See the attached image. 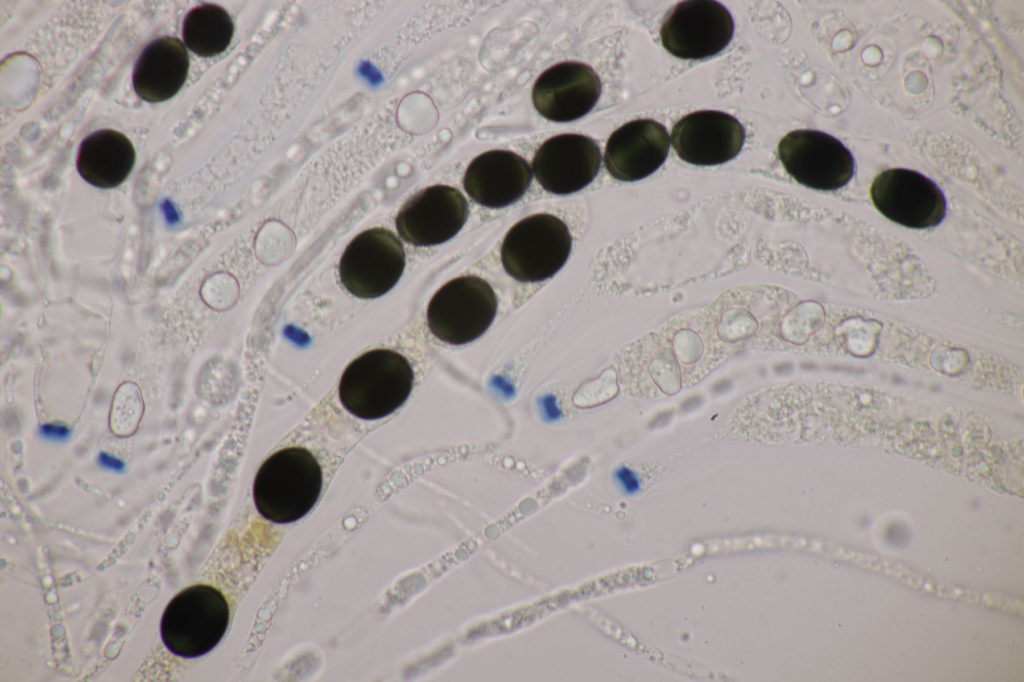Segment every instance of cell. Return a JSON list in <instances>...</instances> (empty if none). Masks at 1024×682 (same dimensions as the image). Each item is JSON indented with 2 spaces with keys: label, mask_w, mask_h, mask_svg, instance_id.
<instances>
[{
  "label": "cell",
  "mask_w": 1024,
  "mask_h": 682,
  "mask_svg": "<svg viewBox=\"0 0 1024 682\" xmlns=\"http://www.w3.org/2000/svg\"><path fill=\"white\" fill-rule=\"evenodd\" d=\"M404 267L405 252L396 235L385 228H372L358 234L346 247L339 274L352 295L369 299L392 289Z\"/></svg>",
  "instance_id": "6"
},
{
  "label": "cell",
  "mask_w": 1024,
  "mask_h": 682,
  "mask_svg": "<svg viewBox=\"0 0 1024 682\" xmlns=\"http://www.w3.org/2000/svg\"><path fill=\"white\" fill-rule=\"evenodd\" d=\"M97 461L102 468L110 471L122 472L125 469L123 461L106 452H101L98 455Z\"/></svg>",
  "instance_id": "21"
},
{
  "label": "cell",
  "mask_w": 1024,
  "mask_h": 682,
  "mask_svg": "<svg viewBox=\"0 0 1024 682\" xmlns=\"http://www.w3.org/2000/svg\"><path fill=\"white\" fill-rule=\"evenodd\" d=\"M600 164L601 152L596 142L574 133L547 139L532 160L537 181L546 191L557 195L586 187L598 174Z\"/></svg>",
  "instance_id": "11"
},
{
  "label": "cell",
  "mask_w": 1024,
  "mask_h": 682,
  "mask_svg": "<svg viewBox=\"0 0 1024 682\" xmlns=\"http://www.w3.org/2000/svg\"><path fill=\"white\" fill-rule=\"evenodd\" d=\"M143 411L141 395L133 384L123 385L115 394L111 410V429L117 435H129L137 428Z\"/></svg>",
  "instance_id": "19"
},
{
  "label": "cell",
  "mask_w": 1024,
  "mask_h": 682,
  "mask_svg": "<svg viewBox=\"0 0 1024 682\" xmlns=\"http://www.w3.org/2000/svg\"><path fill=\"white\" fill-rule=\"evenodd\" d=\"M745 140L742 124L732 115L701 110L683 116L672 128L671 142L687 163L712 166L738 155Z\"/></svg>",
  "instance_id": "12"
},
{
  "label": "cell",
  "mask_w": 1024,
  "mask_h": 682,
  "mask_svg": "<svg viewBox=\"0 0 1024 682\" xmlns=\"http://www.w3.org/2000/svg\"><path fill=\"white\" fill-rule=\"evenodd\" d=\"M870 195L881 214L908 228L934 227L945 216L941 189L914 170L892 168L881 172L872 182Z\"/></svg>",
  "instance_id": "9"
},
{
  "label": "cell",
  "mask_w": 1024,
  "mask_h": 682,
  "mask_svg": "<svg viewBox=\"0 0 1024 682\" xmlns=\"http://www.w3.org/2000/svg\"><path fill=\"white\" fill-rule=\"evenodd\" d=\"M182 35L187 47L201 57L224 52L234 35V23L228 12L215 4L191 9L183 22Z\"/></svg>",
  "instance_id": "18"
},
{
  "label": "cell",
  "mask_w": 1024,
  "mask_h": 682,
  "mask_svg": "<svg viewBox=\"0 0 1024 682\" xmlns=\"http://www.w3.org/2000/svg\"><path fill=\"white\" fill-rule=\"evenodd\" d=\"M322 482L321 467L310 451L301 447L281 449L257 471L253 484L256 509L274 523L297 521L315 505Z\"/></svg>",
  "instance_id": "1"
},
{
  "label": "cell",
  "mask_w": 1024,
  "mask_h": 682,
  "mask_svg": "<svg viewBox=\"0 0 1024 682\" xmlns=\"http://www.w3.org/2000/svg\"><path fill=\"white\" fill-rule=\"evenodd\" d=\"M469 215L468 202L456 188L433 185L411 196L399 210V235L416 246H431L453 238Z\"/></svg>",
  "instance_id": "10"
},
{
  "label": "cell",
  "mask_w": 1024,
  "mask_h": 682,
  "mask_svg": "<svg viewBox=\"0 0 1024 682\" xmlns=\"http://www.w3.org/2000/svg\"><path fill=\"white\" fill-rule=\"evenodd\" d=\"M189 56L183 43L164 36L149 43L138 57L132 74L136 94L147 102L173 97L184 85Z\"/></svg>",
  "instance_id": "16"
},
{
  "label": "cell",
  "mask_w": 1024,
  "mask_h": 682,
  "mask_svg": "<svg viewBox=\"0 0 1024 682\" xmlns=\"http://www.w3.org/2000/svg\"><path fill=\"white\" fill-rule=\"evenodd\" d=\"M571 247L567 225L554 215L538 213L510 228L501 247V260L505 271L514 279L539 282L562 268Z\"/></svg>",
  "instance_id": "4"
},
{
  "label": "cell",
  "mask_w": 1024,
  "mask_h": 682,
  "mask_svg": "<svg viewBox=\"0 0 1024 682\" xmlns=\"http://www.w3.org/2000/svg\"><path fill=\"white\" fill-rule=\"evenodd\" d=\"M531 181L532 172L524 158L508 150H490L471 161L463 186L476 203L502 208L518 201Z\"/></svg>",
  "instance_id": "15"
},
{
  "label": "cell",
  "mask_w": 1024,
  "mask_h": 682,
  "mask_svg": "<svg viewBox=\"0 0 1024 682\" xmlns=\"http://www.w3.org/2000/svg\"><path fill=\"white\" fill-rule=\"evenodd\" d=\"M497 297L480 277L461 276L445 283L427 308L432 334L443 342L462 345L479 338L493 322Z\"/></svg>",
  "instance_id": "5"
},
{
  "label": "cell",
  "mask_w": 1024,
  "mask_h": 682,
  "mask_svg": "<svg viewBox=\"0 0 1024 682\" xmlns=\"http://www.w3.org/2000/svg\"><path fill=\"white\" fill-rule=\"evenodd\" d=\"M229 623L224 595L207 584L189 586L167 604L160 622L166 648L183 658L210 652L221 641Z\"/></svg>",
  "instance_id": "3"
},
{
  "label": "cell",
  "mask_w": 1024,
  "mask_h": 682,
  "mask_svg": "<svg viewBox=\"0 0 1024 682\" xmlns=\"http://www.w3.org/2000/svg\"><path fill=\"white\" fill-rule=\"evenodd\" d=\"M135 159L134 146L124 134L112 129H101L82 141L76 167L86 182L109 189L126 180Z\"/></svg>",
  "instance_id": "17"
},
{
  "label": "cell",
  "mask_w": 1024,
  "mask_h": 682,
  "mask_svg": "<svg viewBox=\"0 0 1024 682\" xmlns=\"http://www.w3.org/2000/svg\"><path fill=\"white\" fill-rule=\"evenodd\" d=\"M414 382L408 360L389 349H374L353 360L339 384V398L352 415L375 420L398 409Z\"/></svg>",
  "instance_id": "2"
},
{
  "label": "cell",
  "mask_w": 1024,
  "mask_h": 682,
  "mask_svg": "<svg viewBox=\"0 0 1024 682\" xmlns=\"http://www.w3.org/2000/svg\"><path fill=\"white\" fill-rule=\"evenodd\" d=\"M734 34V21L718 1H680L665 15L660 37L664 48L681 59L700 60L722 51Z\"/></svg>",
  "instance_id": "7"
},
{
  "label": "cell",
  "mask_w": 1024,
  "mask_h": 682,
  "mask_svg": "<svg viewBox=\"0 0 1024 682\" xmlns=\"http://www.w3.org/2000/svg\"><path fill=\"white\" fill-rule=\"evenodd\" d=\"M779 158L798 183L816 190H836L854 173L851 152L835 137L811 129L794 130L778 144Z\"/></svg>",
  "instance_id": "8"
},
{
  "label": "cell",
  "mask_w": 1024,
  "mask_h": 682,
  "mask_svg": "<svg viewBox=\"0 0 1024 682\" xmlns=\"http://www.w3.org/2000/svg\"><path fill=\"white\" fill-rule=\"evenodd\" d=\"M667 129L652 119L623 124L608 138L604 162L609 174L620 181H638L654 173L669 153Z\"/></svg>",
  "instance_id": "14"
},
{
  "label": "cell",
  "mask_w": 1024,
  "mask_h": 682,
  "mask_svg": "<svg viewBox=\"0 0 1024 682\" xmlns=\"http://www.w3.org/2000/svg\"><path fill=\"white\" fill-rule=\"evenodd\" d=\"M39 435L50 441H65L71 435V430L61 424L48 423L39 427Z\"/></svg>",
  "instance_id": "20"
},
{
  "label": "cell",
  "mask_w": 1024,
  "mask_h": 682,
  "mask_svg": "<svg viewBox=\"0 0 1024 682\" xmlns=\"http://www.w3.org/2000/svg\"><path fill=\"white\" fill-rule=\"evenodd\" d=\"M600 94V78L589 65L566 61L540 74L532 89V101L548 120L570 122L590 112Z\"/></svg>",
  "instance_id": "13"
},
{
  "label": "cell",
  "mask_w": 1024,
  "mask_h": 682,
  "mask_svg": "<svg viewBox=\"0 0 1024 682\" xmlns=\"http://www.w3.org/2000/svg\"><path fill=\"white\" fill-rule=\"evenodd\" d=\"M619 477L622 480L624 486L627 488L628 491H634V490L637 489V486H638L637 480L632 475V473L630 471H628V470L621 471Z\"/></svg>",
  "instance_id": "22"
}]
</instances>
